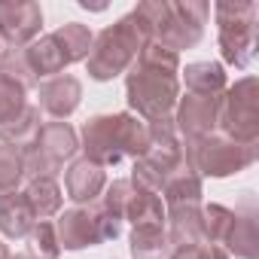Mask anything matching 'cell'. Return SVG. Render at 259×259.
<instances>
[{"instance_id": "6da1fadb", "label": "cell", "mask_w": 259, "mask_h": 259, "mask_svg": "<svg viewBox=\"0 0 259 259\" xmlns=\"http://www.w3.org/2000/svg\"><path fill=\"white\" fill-rule=\"evenodd\" d=\"M125 98L132 107L128 113L144 122L174 116L180 101V55L159 43H147L125 70Z\"/></svg>"}, {"instance_id": "7a4b0ae2", "label": "cell", "mask_w": 259, "mask_h": 259, "mask_svg": "<svg viewBox=\"0 0 259 259\" xmlns=\"http://www.w3.org/2000/svg\"><path fill=\"white\" fill-rule=\"evenodd\" d=\"M82 159L116 168L122 159H141L150 147V128L135 113H95L79 128Z\"/></svg>"}, {"instance_id": "3957f363", "label": "cell", "mask_w": 259, "mask_h": 259, "mask_svg": "<svg viewBox=\"0 0 259 259\" xmlns=\"http://www.w3.org/2000/svg\"><path fill=\"white\" fill-rule=\"evenodd\" d=\"M150 43L144 25L138 22L135 13L122 16L116 25H107L101 34L92 40V52L85 58V70L95 82H110L119 73H125L141 55V49Z\"/></svg>"}, {"instance_id": "277c9868", "label": "cell", "mask_w": 259, "mask_h": 259, "mask_svg": "<svg viewBox=\"0 0 259 259\" xmlns=\"http://www.w3.org/2000/svg\"><path fill=\"white\" fill-rule=\"evenodd\" d=\"M256 156H259V144H238L220 132L198 141H183V159L201 180L204 177L223 180L241 174L256 162Z\"/></svg>"}, {"instance_id": "5b68a950", "label": "cell", "mask_w": 259, "mask_h": 259, "mask_svg": "<svg viewBox=\"0 0 259 259\" xmlns=\"http://www.w3.org/2000/svg\"><path fill=\"white\" fill-rule=\"evenodd\" d=\"M213 16H217V40L223 61L244 70L256 55L259 7L253 0H220V4H213Z\"/></svg>"}, {"instance_id": "8992f818", "label": "cell", "mask_w": 259, "mask_h": 259, "mask_svg": "<svg viewBox=\"0 0 259 259\" xmlns=\"http://www.w3.org/2000/svg\"><path fill=\"white\" fill-rule=\"evenodd\" d=\"M217 132L238 144H259V82L256 76H241L226 85L217 110Z\"/></svg>"}, {"instance_id": "52a82bcc", "label": "cell", "mask_w": 259, "mask_h": 259, "mask_svg": "<svg viewBox=\"0 0 259 259\" xmlns=\"http://www.w3.org/2000/svg\"><path fill=\"white\" fill-rule=\"evenodd\" d=\"M61 250H85L104 241H116L122 235V220L110 217L98 201L95 204H73L55 220Z\"/></svg>"}, {"instance_id": "ba28073f", "label": "cell", "mask_w": 259, "mask_h": 259, "mask_svg": "<svg viewBox=\"0 0 259 259\" xmlns=\"http://www.w3.org/2000/svg\"><path fill=\"white\" fill-rule=\"evenodd\" d=\"M207 16H210V4H204V0H180V4H171V16H168V25L159 37V46H165L177 55H180V49H192L204 37Z\"/></svg>"}, {"instance_id": "9c48e42d", "label": "cell", "mask_w": 259, "mask_h": 259, "mask_svg": "<svg viewBox=\"0 0 259 259\" xmlns=\"http://www.w3.org/2000/svg\"><path fill=\"white\" fill-rule=\"evenodd\" d=\"M43 31V10L34 0H7L0 4V40L7 49L31 46Z\"/></svg>"}, {"instance_id": "30bf717a", "label": "cell", "mask_w": 259, "mask_h": 259, "mask_svg": "<svg viewBox=\"0 0 259 259\" xmlns=\"http://www.w3.org/2000/svg\"><path fill=\"white\" fill-rule=\"evenodd\" d=\"M217 110H220V98H207V95H180L177 107H174V128L183 141H198L217 132Z\"/></svg>"}, {"instance_id": "8fae6325", "label": "cell", "mask_w": 259, "mask_h": 259, "mask_svg": "<svg viewBox=\"0 0 259 259\" xmlns=\"http://www.w3.org/2000/svg\"><path fill=\"white\" fill-rule=\"evenodd\" d=\"M232 232L223 244V250L235 259H259V207L253 192H241V201L235 204Z\"/></svg>"}, {"instance_id": "7c38bea8", "label": "cell", "mask_w": 259, "mask_h": 259, "mask_svg": "<svg viewBox=\"0 0 259 259\" xmlns=\"http://www.w3.org/2000/svg\"><path fill=\"white\" fill-rule=\"evenodd\" d=\"M37 98H40V110L49 113L52 119H67L76 113L79 101H82V82L73 73H58L52 79H43L37 85Z\"/></svg>"}, {"instance_id": "4fadbf2b", "label": "cell", "mask_w": 259, "mask_h": 259, "mask_svg": "<svg viewBox=\"0 0 259 259\" xmlns=\"http://www.w3.org/2000/svg\"><path fill=\"white\" fill-rule=\"evenodd\" d=\"M104 186H107V168L89 159H73L70 168L64 171V189L73 204H95Z\"/></svg>"}, {"instance_id": "5bb4252c", "label": "cell", "mask_w": 259, "mask_h": 259, "mask_svg": "<svg viewBox=\"0 0 259 259\" xmlns=\"http://www.w3.org/2000/svg\"><path fill=\"white\" fill-rule=\"evenodd\" d=\"M165 232L171 250L177 247H201V204H183V207H165Z\"/></svg>"}, {"instance_id": "9a60e30c", "label": "cell", "mask_w": 259, "mask_h": 259, "mask_svg": "<svg viewBox=\"0 0 259 259\" xmlns=\"http://www.w3.org/2000/svg\"><path fill=\"white\" fill-rule=\"evenodd\" d=\"M52 165H64L67 159L76 156L79 150V135L73 132V125L70 122H61V119H52V122H43L40 128V138L34 144Z\"/></svg>"}, {"instance_id": "2e32d148", "label": "cell", "mask_w": 259, "mask_h": 259, "mask_svg": "<svg viewBox=\"0 0 259 259\" xmlns=\"http://www.w3.org/2000/svg\"><path fill=\"white\" fill-rule=\"evenodd\" d=\"M162 201L165 207H183V204H204L201 195H204V180L186 165V159L165 177L162 183Z\"/></svg>"}, {"instance_id": "e0dca14e", "label": "cell", "mask_w": 259, "mask_h": 259, "mask_svg": "<svg viewBox=\"0 0 259 259\" xmlns=\"http://www.w3.org/2000/svg\"><path fill=\"white\" fill-rule=\"evenodd\" d=\"M25 55H28V64H31L37 82H40V79H52V76L64 73V67H70V61H67L61 43L55 40V34L37 37L31 46H25Z\"/></svg>"}, {"instance_id": "ac0fdd59", "label": "cell", "mask_w": 259, "mask_h": 259, "mask_svg": "<svg viewBox=\"0 0 259 259\" xmlns=\"http://www.w3.org/2000/svg\"><path fill=\"white\" fill-rule=\"evenodd\" d=\"M34 213L28 207V198L25 192H10V195H0V235L10 238V241H19V238H28L31 229H34Z\"/></svg>"}, {"instance_id": "d6986e66", "label": "cell", "mask_w": 259, "mask_h": 259, "mask_svg": "<svg viewBox=\"0 0 259 259\" xmlns=\"http://www.w3.org/2000/svg\"><path fill=\"white\" fill-rule=\"evenodd\" d=\"M40 128H43L40 107L37 104H28L19 116H13L7 125H0V144H7V147H13V150L22 153V150H28V147L37 144Z\"/></svg>"}, {"instance_id": "ffe728a7", "label": "cell", "mask_w": 259, "mask_h": 259, "mask_svg": "<svg viewBox=\"0 0 259 259\" xmlns=\"http://www.w3.org/2000/svg\"><path fill=\"white\" fill-rule=\"evenodd\" d=\"M183 82H186L189 95H207V98H220L229 85L226 67L220 61H192V64H186Z\"/></svg>"}, {"instance_id": "44dd1931", "label": "cell", "mask_w": 259, "mask_h": 259, "mask_svg": "<svg viewBox=\"0 0 259 259\" xmlns=\"http://www.w3.org/2000/svg\"><path fill=\"white\" fill-rule=\"evenodd\" d=\"M128 250L132 259H168L171 244L165 226H135L128 235Z\"/></svg>"}, {"instance_id": "7402d4cb", "label": "cell", "mask_w": 259, "mask_h": 259, "mask_svg": "<svg viewBox=\"0 0 259 259\" xmlns=\"http://www.w3.org/2000/svg\"><path fill=\"white\" fill-rule=\"evenodd\" d=\"M125 220L132 223V229L135 226H165V201H162V195L135 186L132 198H128V207H125Z\"/></svg>"}, {"instance_id": "603a6c76", "label": "cell", "mask_w": 259, "mask_h": 259, "mask_svg": "<svg viewBox=\"0 0 259 259\" xmlns=\"http://www.w3.org/2000/svg\"><path fill=\"white\" fill-rule=\"evenodd\" d=\"M25 198H28L34 220H52L61 213V204H64V195L55 180H28Z\"/></svg>"}, {"instance_id": "cb8c5ba5", "label": "cell", "mask_w": 259, "mask_h": 259, "mask_svg": "<svg viewBox=\"0 0 259 259\" xmlns=\"http://www.w3.org/2000/svg\"><path fill=\"white\" fill-rule=\"evenodd\" d=\"M52 34H55V40L61 43V49H64V55H67L70 64H79V61L89 58L95 34H92L85 25H79V22H64V25H61L58 31H52Z\"/></svg>"}, {"instance_id": "d4e9b609", "label": "cell", "mask_w": 259, "mask_h": 259, "mask_svg": "<svg viewBox=\"0 0 259 259\" xmlns=\"http://www.w3.org/2000/svg\"><path fill=\"white\" fill-rule=\"evenodd\" d=\"M232 220H235L232 207L217 204V201L201 204V235H204V244L223 247L226 238H229V232H232Z\"/></svg>"}, {"instance_id": "484cf974", "label": "cell", "mask_w": 259, "mask_h": 259, "mask_svg": "<svg viewBox=\"0 0 259 259\" xmlns=\"http://www.w3.org/2000/svg\"><path fill=\"white\" fill-rule=\"evenodd\" d=\"M0 73L16 79L25 92H31V89L40 85L37 76H34V70H31V64H28L25 49H4V55H0Z\"/></svg>"}, {"instance_id": "4316f807", "label": "cell", "mask_w": 259, "mask_h": 259, "mask_svg": "<svg viewBox=\"0 0 259 259\" xmlns=\"http://www.w3.org/2000/svg\"><path fill=\"white\" fill-rule=\"evenodd\" d=\"M25 180V165H22V153L0 144V195H10L19 192Z\"/></svg>"}, {"instance_id": "83f0119b", "label": "cell", "mask_w": 259, "mask_h": 259, "mask_svg": "<svg viewBox=\"0 0 259 259\" xmlns=\"http://www.w3.org/2000/svg\"><path fill=\"white\" fill-rule=\"evenodd\" d=\"M132 192H135L132 180H128V177H119V180H113V183L104 186L98 204H101L110 217H116V220L125 223V207H128V198H132Z\"/></svg>"}, {"instance_id": "f1b7e54d", "label": "cell", "mask_w": 259, "mask_h": 259, "mask_svg": "<svg viewBox=\"0 0 259 259\" xmlns=\"http://www.w3.org/2000/svg\"><path fill=\"white\" fill-rule=\"evenodd\" d=\"M31 247H34V259H58L61 256V244H58V232L52 220H37L31 229Z\"/></svg>"}, {"instance_id": "f546056e", "label": "cell", "mask_w": 259, "mask_h": 259, "mask_svg": "<svg viewBox=\"0 0 259 259\" xmlns=\"http://www.w3.org/2000/svg\"><path fill=\"white\" fill-rule=\"evenodd\" d=\"M25 107H28V92L16 79H10V76L0 73V125H7Z\"/></svg>"}, {"instance_id": "4dcf8cb0", "label": "cell", "mask_w": 259, "mask_h": 259, "mask_svg": "<svg viewBox=\"0 0 259 259\" xmlns=\"http://www.w3.org/2000/svg\"><path fill=\"white\" fill-rule=\"evenodd\" d=\"M198 259H232L223 247H213V244H201L198 250Z\"/></svg>"}, {"instance_id": "1f68e13d", "label": "cell", "mask_w": 259, "mask_h": 259, "mask_svg": "<svg viewBox=\"0 0 259 259\" xmlns=\"http://www.w3.org/2000/svg\"><path fill=\"white\" fill-rule=\"evenodd\" d=\"M198 250L201 247H177V250H171L168 259H198Z\"/></svg>"}, {"instance_id": "d6a6232c", "label": "cell", "mask_w": 259, "mask_h": 259, "mask_svg": "<svg viewBox=\"0 0 259 259\" xmlns=\"http://www.w3.org/2000/svg\"><path fill=\"white\" fill-rule=\"evenodd\" d=\"M0 259H10V247L4 241H0Z\"/></svg>"}, {"instance_id": "836d02e7", "label": "cell", "mask_w": 259, "mask_h": 259, "mask_svg": "<svg viewBox=\"0 0 259 259\" xmlns=\"http://www.w3.org/2000/svg\"><path fill=\"white\" fill-rule=\"evenodd\" d=\"M10 259H34V253H16V256L10 253Z\"/></svg>"}, {"instance_id": "e575fe53", "label": "cell", "mask_w": 259, "mask_h": 259, "mask_svg": "<svg viewBox=\"0 0 259 259\" xmlns=\"http://www.w3.org/2000/svg\"><path fill=\"white\" fill-rule=\"evenodd\" d=\"M4 49H7V46H4V40H0V55H4Z\"/></svg>"}]
</instances>
